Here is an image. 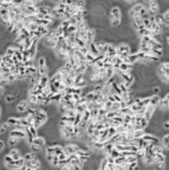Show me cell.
I'll return each instance as SVG.
<instances>
[{"label": "cell", "mask_w": 169, "mask_h": 170, "mask_svg": "<svg viewBox=\"0 0 169 170\" xmlns=\"http://www.w3.org/2000/svg\"><path fill=\"white\" fill-rule=\"evenodd\" d=\"M96 36H97V32H96V30H94V28H89V30H88V32H86V36H85V43H86V46L92 44L94 39H96Z\"/></svg>", "instance_id": "6"}, {"label": "cell", "mask_w": 169, "mask_h": 170, "mask_svg": "<svg viewBox=\"0 0 169 170\" xmlns=\"http://www.w3.org/2000/svg\"><path fill=\"white\" fill-rule=\"evenodd\" d=\"M114 135H116V129H115V128H113V126L108 128V137H109V139H111Z\"/></svg>", "instance_id": "26"}, {"label": "cell", "mask_w": 169, "mask_h": 170, "mask_svg": "<svg viewBox=\"0 0 169 170\" xmlns=\"http://www.w3.org/2000/svg\"><path fill=\"white\" fill-rule=\"evenodd\" d=\"M106 114H107V111H106L104 107H103V108L98 109V115H97V116H103V117H105V116H106Z\"/></svg>", "instance_id": "27"}, {"label": "cell", "mask_w": 169, "mask_h": 170, "mask_svg": "<svg viewBox=\"0 0 169 170\" xmlns=\"http://www.w3.org/2000/svg\"><path fill=\"white\" fill-rule=\"evenodd\" d=\"M145 135V130H136L134 133H132V136H134V139H139V138H142Z\"/></svg>", "instance_id": "21"}, {"label": "cell", "mask_w": 169, "mask_h": 170, "mask_svg": "<svg viewBox=\"0 0 169 170\" xmlns=\"http://www.w3.org/2000/svg\"><path fill=\"white\" fill-rule=\"evenodd\" d=\"M5 122L9 125V128H11V129H13V128H15V126L20 125V117L17 116V115L8 116V117L5 120Z\"/></svg>", "instance_id": "8"}, {"label": "cell", "mask_w": 169, "mask_h": 170, "mask_svg": "<svg viewBox=\"0 0 169 170\" xmlns=\"http://www.w3.org/2000/svg\"><path fill=\"white\" fill-rule=\"evenodd\" d=\"M106 56H108V58H114V56H116V45H115V44L108 43Z\"/></svg>", "instance_id": "9"}, {"label": "cell", "mask_w": 169, "mask_h": 170, "mask_svg": "<svg viewBox=\"0 0 169 170\" xmlns=\"http://www.w3.org/2000/svg\"><path fill=\"white\" fill-rule=\"evenodd\" d=\"M160 145L164 147V148H168V145H169V135L168 132L167 133H163L161 138H160Z\"/></svg>", "instance_id": "14"}, {"label": "cell", "mask_w": 169, "mask_h": 170, "mask_svg": "<svg viewBox=\"0 0 169 170\" xmlns=\"http://www.w3.org/2000/svg\"><path fill=\"white\" fill-rule=\"evenodd\" d=\"M9 129H11L9 125L7 124L5 121H0V137L4 136V135H6V133H8Z\"/></svg>", "instance_id": "12"}, {"label": "cell", "mask_w": 169, "mask_h": 170, "mask_svg": "<svg viewBox=\"0 0 169 170\" xmlns=\"http://www.w3.org/2000/svg\"><path fill=\"white\" fill-rule=\"evenodd\" d=\"M7 154L9 155V156L13 159L14 161L15 160H19V159H22L23 156V154H22V152L17 148V147H14V148H9V150L7 152Z\"/></svg>", "instance_id": "7"}, {"label": "cell", "mask_w": 169, "mask_h": 170, "mask_svg": "<svg viewBox=\"0 0 169 170\" xmlns=\"http://www.w3.org/2000/svg\"><path fill=\"white\" fill-rule=\"evenodd\" d=\"M20 139L17 138H13V137H8L7 136V139H6V144L7 146L9 147V148H14V147H17V145L20 144Z\"/></svg>", "instance_id": "10"}, {"label": "cell", "mask_w": 169, "mask_h": 170, "mask_svg": "<svg viewBox=\"0 0 169 170\" xmlns=\"http://www.w3.org/2000/svg\"><path fill=\"white\" fill-rule=\"evenodd\" d=\"M22 157H23V160H24L26 162H28V161H31L33 159H36V157H37V154H35L31 150H28V152H26V153L23 154Z\"/></svg>", "instance_id": "15"}, {"label": "cell", "mask_w": 169, "mask_h": 170, "mask_svg": "<svg viewBox=\"0 0 169 170\" xmlns=\"http://www.w3.org/2000/svg\"><path fill=\"white\" fill-rule=\"evenodd\" d=\"M88 50H89V53L91 54V55H93L94 58H98L99 56V52H98L97 47H96V45L92 43V44H90V45H88Z\"/></svg>", "instance_id": "17"}, {"label": "cell", "mask_w": 169, "mask_h": 170, "mask_svg": "<svg viewBox=\"0 0 169 170\" xmlns=\"http://www.w3.org/2000/svg\"><path fill=\"white\" fill-rule=\"evenodd\" d=\"M48 82H50V76L45 75V76H40V77H39L38 84L40 85L43 89H45V87L48 86Z\"/></svg>", "instance_id": "13"}, {"label": "cell", "mask_w": 169, "mask_h": 170, "mask_svg": "<svg viewBox=\"0 0 169 170\" xmlns=\"http://www.w3.org/2000/svg\"><path fill=\"white\" fill-rule=\"evenodd\" d=\"M29 108H30V105H29L28 100L23 99V100H20L19 102L16 104V106H15V113H17L20 116V115H23Z\"/></svg>", "instance_id": "4"}, {"label": "cell", "mask_w": 169, "mask_h": 170, "mask_svg": "<svg viewBox=\"0 0 169 170\" xmlns=\"http://www.w3.org/2000/svg\"><path fill=\"white\" fill-rule=\"evenodd\" d=\"M4 54H5V55H7V56H11V58H13L14 54H15V50H14V48L11 45H8L6 48H5Z\"/></svg>", "instance_id": "19"}, {"label": "cell", "mask_w": 169, "mask_h": 170, "mask_svg": "<svg viewBox=\"0 0 169 170\" xmlns=\"http://www.w3.org/2000/svg\"><path fill=\"white\" fill-rule=\"evenodd\" d=\"M75 45L81 50V48H83V47L86 46V43H85V40L81 39V38H75Z\"/></svg>", "instance_id": "20"}, {"label": "cell", "mask_w": 169, "mask_h": 170, "mask_svg": "<svg viewBox=\"0 0 169 170\" xmlns=\"http://www.w3.org/2000/svg\"><path fill=\"white\" fill-rule=\"evenodd\" d=\"M67 157H68L67 156V154H66L65 152H62V153H61V154L58 156V159H59V161H62V160H66Z\"/></svg>", "instance_id": "29"}, {"label": "cell", "mask_w": 169, "mask_h": 170, "mask_svg": "<svg viewBox=\"0 0 169 170\" xmlns=\"http://www.w3.org/2000/svg\"><path fill=\"white\" fill-rule=\"evenodd\" d=\"M86 106H88V102H85V104H81V105H76L75 106V111L77 113V114H83L85 111H86Z\"/></svg>", "instance_id": "18"}, {"label": "cell", "mask_w": 169, "mask_h": 170, "mask_svg": "<svg viewBox=\"0 0 169 170\" xmlns=\"http://www.w3.org/2000/svg\"><path fill=\"white\" fill-rule=\"evenodd\" d=\"M47 120H48L47 113H46L43 108H38V109L36 111V114H35V118H33L32 125L37 129V130H39V129H41V128L46 124Z\"/></svg>", "instance_id": "1"}, {"label": "cell", "mask_w": 169, "mask_h": 170, "mask_svg": "<svg viewBox=\"0 0 169 170\" xmlns=\"http://www.w3.org/2000/svg\"><path fill=\"white\" fill-rule=\"evenodd\" d=\"M2 99H4V102L6 104V105H11V104H14L15 101H16V97L14 96V94H11V93H6L4 97H2Z\"/></svg>", "instance_id": "11"}, {"label": "cell", "mask_w": 169, "mask_h": 170, "mask_svg": "<svg viewBox=\"0 0 169 170\" xmlns=\"http://www.w3.org/2000/svg\"><path fill=\"white\" fill-rule=\"evenodd\" d=\"M108 15H109V20H117V21H121L122 19V16H123V14H122V9H121V7L118 6V5H114V6L111 7V9H109V12H108Z\"/></svg>", "instance_id": "2"}, {"label": "cell", "mask_w": 169, "mask_h": 170, "mask_svg": "<svg viewBox=\"0 0 169 170\" xmlns=\"http://www.w3.org/2000/svg\"><path fill=\"white\" fill-rule=\"evenodd\" d=\"M81 150V146L77 143H72V141H68L63 145V152L67 154V156L72 155V154H76L78 150Z\"/></svg>", "instance_id": "3"}, {"label": "cell", "mask_w": 169, "mask_h": 170, "mask_svg": "<svg viewBox=\"0 0 169 170\" xmlns=\"http://www.w3.org/2000/svg\"><path fill=\"white\" fill-rule=\"evenodd\" d=\"M160 99H161V97L160 96H151L150 97V106H152V107H158V105H159V102H160Z\"/></svg>", "instance_id": "16"}, {"label": "cell", "mask_w": 169, "mask_h": 170, "mask_svg": "<svg viewBox=\"0 0 169 170\" xmlns=\"http://www.w3.org/2000/svg\"><path fill=\"white\" fill-rule=\"evenodd\" d=\"M66 32L68 33V35H75V33L77 32V26H69L68 28H67Z\"/></svg>", "instance_id": "23"}, {"label": "cell", "mask_w": 169, "mask_h": 170, "mask_svg": "<svg viewBox=\"0 0 169 170\" xmlns=\"http://www.w3.org/2000/svg\"><path fill=\"white\" fill-rule=\"evenodd\" d=\"M108 156H111L112 159H114V160H115V159H117L118 156H121V153H120L118 150H115V148H113V150H112L111 152H109Z\"/></svg>", "instance_id": "22"}, {"label": "cell", "mask_w": 169, "mask_h": 170, "mask_svg": "<svg viewBox=\"0 0 169 170\" xmlns=\"http://www.w3.org/2000/svg\"><path fill=\"white\" fill-rule=\"evenodd\" d=\"M137 161H138L137 156H128V157H125V163H128V164L134 163V162H137Z\"/></svg>", "instance_id": "24"}, {"label": "cell", "mask_w": 169, "mask_h": 170, "mask_svg": "<svg viewBox=\"0 0 169 170\" xmlns=\"http://www.w3.org/2000/svg\"><path fill=\"white\" fill-rule=\"evenodd\" d=\"M145 8L147 9V13L150 15V17H154L156 14H159V9H160L158 1H149Z\"/></svg>", "instance_id": "5"}, {"label": "cell", "mask_w": 169, "mask_h": 170, "mask_svg": "<svg viewBox=\"0 0 169 170\" xmlns=\"http://www.w3.org/2000/svg\"><path fill=\"white\" fill-rule=\"evenodd\" d=\"M6 140L5 139H2V138H0V153H2L4 150H5V148H6Z\"/></svg>", "instance_id": "25"}, {"label": "cell", "mask_w": 169, "mask_h": 170, "mask_svg": "<svg viewBox=\"0 0 169 170\" xmlns=\"http://www.w3.org/2000/svg\"><path fill=\"white\" fill-rule=\"evenodd\" d=\"M79 52L82 53L83 55H86V54L89 53V50H88V46H85V47H83V48H81V50H79Z\"/></svg>", "instance_id": "30"}, {"label": "cell", "mask_w": 169, "mask_h": 170, "mask_svg": "<svg viewBox=\"0 0 169 170\" xmlns=\"http://www.w3.org/2000/svg\"><path fill=\"white\" fill-rule=\"evenodd\" d=\"M5 94H6V87L2 86V85H0V98H2Z\"/></svg>", "instance_id": "28"}]
</instances>
